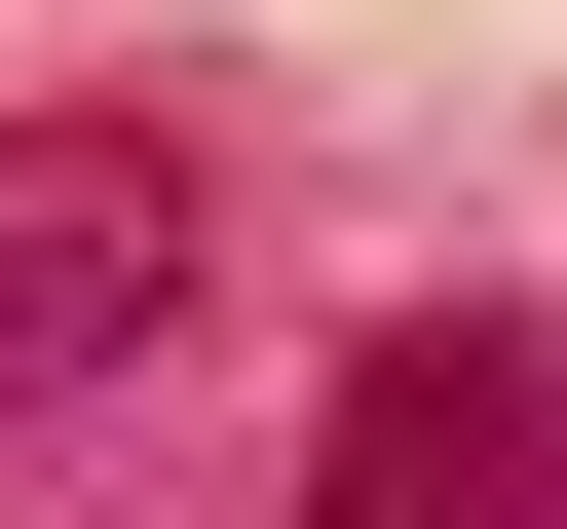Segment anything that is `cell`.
Here are the masks:
<instances>
[{
    "instance_id": "obj_1",
    "label": "cell",
    "mask_w": 567,
    "mask_h": 529,
    "mask_svg": "<svg viewBox=\"0 0 567 529\" xmlns=\"http://www.w3.org/2000/svg\"><path fill=\"white\" fill-rule=\"evenodd\" d=\"M303 529H567V341H529V303H416V341H341V416H303Z\"/></svg>"
},
{
    "instance_id": "obj_2",
    "label": "cell",
    "mask_w": 567,
    "mask_h": 529,
    "mask_svg": "<svg viewBox=\"0 0 567 529\" xmlns=\"http://www.w3.org/2000/svg\"><path fill=\"white\" fill-rule=\"evenodd\" d=\"M152 303H189V152L152 114H0V416H76Z\"/></svg>"
}]
</instances>
